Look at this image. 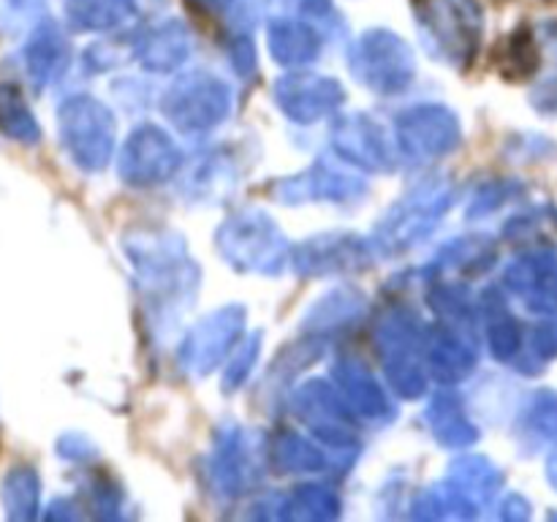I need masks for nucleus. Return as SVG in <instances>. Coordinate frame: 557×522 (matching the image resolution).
<instances>
[{"label":"nucleus","instance_id":"nucleus-9","mask_svg":"<svg viewBox=\"0 0 557 522\" xmlns=\"http://www.w3.org/2000/svg\"><path fill=\"white\" fill-rule=\"evenodd\" d=\"M275 98L283 112L297 123H315L343 103V90L335 79L315 74L286 76L277 82Z\"/></svg>","mask_w":557,"mask_h":522},{"label":"nucleus","instance_id":"nucleus-15","mask_svg":"<svg viewBox=\"0 0 557 522\" xmlns=\"http://www.w3.org/2000/svg\"><path fill=\"white\" fill-rule=\"evenodd\" d=\"M136 52H139V60L145 63V69L169 71L183 63L190 54V36L183 22L166 20L161 25L150 27L145 33V38H139Z\"/></svg>","mask_w":557,"mask_h":522},{"label":"nucleus","instance_id":"nucleus-6","mask_svg":"<svg viewBox=\"0 0 557 522\" xmlns=\"http://www.w3.org/2000/svg\"><path fill=\"white\" fill-rule=\"evenodd\" d=\"M180 163H183V156L172 136L163 134L156 125H141L125 141L123 156H120V174L128 185L147 188V185L166 183L169 177H174Z\"/></svg>","mask_w":557,"mask_h":522},{"label":"nucleus","instance_id":"nucleus-11","mask_svg":"<svg viewBox=\"0 0 557 522\" xmlns=\"http://www.w3.org/2000/svg\"><path fill=\"white\" fill-rule=\"evenodd\" d=\"M364 261H368V245L357 234H324L297 250L299 272H308V275L359 270Z\"/></svg>","mask_w":557,"mask_h":522},{"label":"nucleus","instance_id":"nucleus-2","mask_svg":"<svg viewBox=\"0 0 557 522\" xmlns=\"http://www.w3.org/2000/svg\"><path fill=\"white\" fill-rule=\"evenodd\" d=\"M60 141L82 169L98 172L109 163L114 147V117L90 96H74L60 107Z\"/></svg>","mask_w":557,"mask_h":522},{"label":"nucleus","instance_id":"nucleus-1","mask_svg":"<svg viewBox=\"0 0 557 522\" xmlns=\"http://www.w3.org/2000/svg\"><path fill=\"white\" fill-rule=\"evenodd\" d=\"M417 20L430 52L468 63L482 36V11L476 0H417Z\"/></svg>","mask_w":557,"mask_h":522},{"label":"nucleus","instance_id":"nucleus-21","mask_svg":"<svg viewBox=\"0 0 557 522\" xmlns=\"http://www.w3.org/2000/svg\"><path fill=\"white\" fill-rule=\"evenodd\" d=\"M430 424L435 427L438 438L444 444L451 446H462V444H471L476 438V430L468 424L466 413L460 408H455V400L451 397H438V400L430 406Z\"/></svg>","mask_w":557,"mask_h":522},{"label":"nucleus","instance_id":"nucleus-18","mask_svg":"<svg viewBox=\"0 0 557 522\" xmlns=\"http://www.w3.org/2000/svg\"><path fill=\"white\" fill-rule=\"evenodd\" d=\"M0 134L22 145H36L41 139V128L16 85H0Z\"/></svg>","mask_w":557,"mask_h":522},{"label":"nucleus","instance_id":"nucleus-24","mask_svg":"<svg viewBox=\"0 0 557 522\" xmlns=\"http://www.w3.org/2000/svg\"><path fill=\"white\" fill-rule=\"evenodd\" d=\"M248 449H245V440L232 438L226 446L221 449V457H218V468H221V478L218 482L226 484L228 489H243L248 484Z\"/></svg>","mask_w":557,"mask_h":522},{"label":"nucleus","instance_id":"nucleus-30","mask_svg":"<svg viewBox=\"0 0 557 522\" xmlns=\"http://www.w3.org/2000/svg\"><path fill=\"white\" fill-rule=\"evenodd\" d=\"M194 3H199L201 9L223 11V9H228V5H234V0H194Z\"/></svg>","mask_w":557,"mask_h":522},{"label":"nucleus","instance_id":"nucleus-19","mask_svg":"<svg viewBox=\"0 0 557 522\" xmlns=\"http://www.w3.org/2000/svg\"><path fill=\"white\" fill-rule=\"evenodd\" d=\"M343 384V397L357 408L362 417H384L386 413V397L384 391L375 386V381L370 378L368 370L357 362H346L337 368Z\"/></svg>","mask_w":557,"mask_h":522},{"label":"nucleus","instance_id":"nucleus-27","mask_svg":"<svg viewBox=\"0 0 557 522\" xmlns=\"http://www.w3.org/2000/svg\"><path fill=\"white\" fill-rule=\"evenodd\" d=\"M531 353L539 359V362H549V359L557 357V321H549V324H539L531 335Z\"/></svg>","mask_w":557,"mask_h":522},{"label":"nucleus","instance_id":"nucleus-3","mask_svg":"<svg viewBox=\"0 0 557 522\" xmlns=\"http://www.w3.org/2000/svg\"><path fill=\"white\" fill-rule=\"evenodd\" d=\"M161 107L180 130H210L232 112V90L218 76L194 71L169 87Z\"/></svg>","mask_w":557,"mask_h":522},{"label":"nucleus","instance_id":"nucleus-10","mask_svg":"<svg viewBox=\"0 0 557 522\" xmlns=\"http://www.w3.org/2000/svg\"><path fill=\"white\" fill-rule=\"evenodd\" d=\"M239 326H243V310L226 308L221 313H212L190 332L188 343L183 346L185 364L190 370L196 368L199 373H210L228 351V346L237 340Z\"/></svg>","mask_w":557,"mask_h":522},{"label":"nucleus","instance_id":"nucleus-14","mask_svg":"<svg viewBox=\"0 0 557 522\" xmlns=\"http://www.w3.org/2000/svg\"><path fill=\"white\" fill-rule=\"evenodd\" d=\"M272 58L283 65H308L319 58L321 36L305 16H283L270 22Z\"/></svg>","mask_w":557,"mask_h":522},{"label":"nucleus","instance_id":"nucleus-17","mask_svg":"<svg viewBox=\"0 0 557 522\" xmlns=\"http://www.w3.org/2000/svg\"><path fill=\"white\" fill-rule=\"evenodd\" d=\"M71 25L79 30H112L136 16V0H69Z\"/></svg>","mask_w":557,"mask_h":522},{"label":"nucleus","instance_id":"nucleus-29","mask_svg":"<svg viewBox=\"0 0 557 522\" xmlns=\"http://www.w3.org/2000/svg\"><path fill=\"white\" fill-rule=\"evenodd\" d=\"M288 9H294L297 14L305 16H326L330 14V0H283Z\"/></svg>","mask_w":557,"mask_h":522},{"label":"nucleus","instance_id":"nucleus-16","mask_svg":"<svg viewBox=\"0 0 557 522\" xmlns=\"http://www.w3.org/2000/svg\"><path fill=\"white\" fill-rule=\"evenodd\" d=\"M25 63L27 74L38 87L49 85V82L63 74L65 65H69V41H65L58 25L47 22V25L33 33L25 47Z\"/></svg>","mask_w":557,"mask_h":522},{"label":"nucleus","instance_id":"nucleus-13","mask_svg":"<svg viewBox=\"0 0 557 522\" xmlns=\"http://www.w3.org/2000/svg\"><path fill=\"white\" fill-rule=\"evenodd\" d=\"M335 147L343 158L362 169H392V150L379 125L368 117H348L335 130Z\"/></svg>","mask_w":557,"mask_h":522},{"label":"nucleus","instance_id":"nucleus-12","mask_svg":"<svg viewBox=\"0 0 557 522\" xmlns=\"http://www.w3.org/2000/svg\"><path fill=\"white\" fill-rule=\"evenodd\" d=\"M362 183L351 174H343L330 166H313L310 172L299 174V177L286 179L277 188V199L281 201H348L351 196L362 194Z\"/></svg>","mask_w":557,"mask_h":522},{"label":"nucleus","instance_id":"nucleus-20","mask_svg":"<svg viewBox=\"0 0 557 522\" xmlns=\"http://www.w3.org/2000/svg\"><path fill=\"white\" fill-rule=\"evenodd\" d=\"M428 357H430V368L438 378H460V375H468L473 368V351L455 337L451 332H435L430 335L428 343Z\"/></svg>","mask_w":557,"mask_h":522},{"label":"nucleus","instance_id":"nucleus-4","mask_svg":"<svg viewBox=\"0 0 557 522\" xmlns=\"http://www.w3.org/2000/svg\"><path fill=\"white\" fill-rule=\"evenodd\" d=\"M351 69L370 90L400 92L413 79V54L395 33L370 30L354 44Z\"/></svg>","mask_w":557,"mask_h":522},{"label":"nucleus","instance_id":"nucleus-8","mask_svg":"<svg viewBox=\"0 0 557 522\" xmlns=\"http://www.w3.org/2000/svg\"><path fill=\"white\" fill-rule=\"evenodd\" d=\"M449 207V194L441 185H424L408 194L406 201L395 207L392 215H386L384 228H381V243L389 245H408L424 232L435 226L441 212Z\"/></svg>","mask_w":557,"mask_h":522},{"label":"nucleus","instance_id":"nucleus-25","mask_svg":"<svg viewBox=\"0 0 557 522\" xmlns=\"http://www.w3.org/2000/svg\"><path fill=\"white\" fill-rule=\"evenodd\" d=\"M528 424H531L533 435L542 440L555 438L557 435V395L553 391H542L533 397L531 408H528Z\"/></svg>","mask_w":557,"mask_h":522},{"label":"nucleus","instance_id":"nucleus-23","mask_svg":"<svg viewBox=\"0 0 557 522\" xmlns=\"http://www.w3.org/2000/svg\"><path fill=\"white\" fill-rule=\"evenodd\" d=\"M277 465H283L286 471L310 473V471H326L330 460H326L319 449H313L308 440L283 438L281 444H277Z\"/></svg>","mask_w":557,"mask_h":522},{"label":"nucleus","instance_id":"nucleus-5","mask_svg":"<svg viewBox=\"0 0 557 522\" xmlns=\"http://www.w3.org/2000/svg\"><path fill=\"white\" fill-rule=\"evenodd\" d=\"M218 245L223 256L239 270L277 272L286 261V243L275 223L267 215L245 212L232 217L218 232Z\"/></svg>","mask_w":557,"mask_h":522},{"label":"nucleus","instance_id":"nucleus-22","mask_svg":"<svg viewBox=\"0 0 557 522\" xmlns=\"http://www.w3.org/2000/svg\"><path fill=\"white\" fill-rule=\"evenodd\" d=\"M5 511L11 517H33L38 504V482L30 468H14L3 482Z\"/></svg>","mask_w":557,"mask_h":522},{"label":"nucleus","instance_id":"nucleus-7","mask_svg":"<svg viewBox=\"0 0 557 522\" xmlns=\"http://www.w3.org/2000/svg\"><path fill=\"white\" fill-rule=\"evenodd\" d=\"M397 141L406 156L417 161L446 156L460 141V125L444 107H417L408 109L397 120Z\"/></svg>","mask_w":557,"mask_h":522},{"label":"nucleus","instance_id":"nucleus-28","mask_svg":"<svg viewBox=\"0 0 557 522\" xmlns=\"http://www.w3.org/2000/svg\"><path fill=\"white\" fill-rule=\"evenodd\" d=\"M256 346H259V335H253L243 348H237V357H234L232 370L226 373V389L243 384L245 375L250 373V368H253V359H256Z\"/></svg>","mask_w":557,"mask_h":522},{"label":"nucleus","instance_id":"nucleus-31","mask_svg":"<svg viewBox=\"0 0 557 522\" xmlns=\"http://www.w3.org/2000/svg\"><path fill=\"white\" fill-rule=\"evenodd\" d=\"M553 103H555V107H557V98H555V101H553Z\"/></svg>","mask_w":557,"mask_h":522},{"label":"nucleus","instance_id":"nucleus-26","mask_svg":"<svg viewBox=\"0 0 557 522\" xmlns=\"http://www.w3.org/2000/svg\"><path fill=\"white\" fill-rule=\"evenodd\" d=\"M326 506H335V495L326 493L324 487H305L297 493V500H292V514L313 517V520L335 517L337 509H326Z\"/></svg>","mask_w":557,"mask_h":522}]
</instances>
